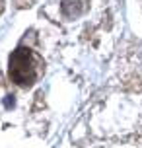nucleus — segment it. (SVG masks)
<instances>
[{
    "mask_svg": "<svg viewBox=\"0 0 142 148\" xmlns=\"http://www.w3.org/2000/svg\"><path fill=\"white\" fill-rule=\"evenodd\" d=\"M43 70V64L39 62L37 55L27 49V47H18L12 55H10V80L20 88H31L39 74Z\"/></svg>",
    "mask_w": 142,
    "mask_h": 148,
    "instance_id": "f257e3e1",
    "label": "nucleus"
},
{
    "mask_svg": "<svg viewBox=\"0 0 142 148\" xmlns=\"http://www.w3.org/2000/svg\"><path fill=\"white\" fill-rule=\"evenodd\" d=\"M60 12H62V16H66V18H78L84 12L82 0H62Z\"/></svg>",
    "mask_w": 142,
    "mask_h": 148,
    "instance_id": "f03ea898",
    "label": "nucleus"
},
{
    "mask_svg": "<svg viewBox=\"0 0 142 148\" xmlns=\"http://www.w3.org/2000/svg\"><path fill=\"white\" fill-rule=\"evenodd\" d=\"M4 103H6V107H14V97L6 96V101H4Z\"/></svg>",
    "mask_w": 142,
    "mask_h": 148,
    "instance_id": "7ed1b4c3",
    "label": "nucleus"
}]
</instances>
